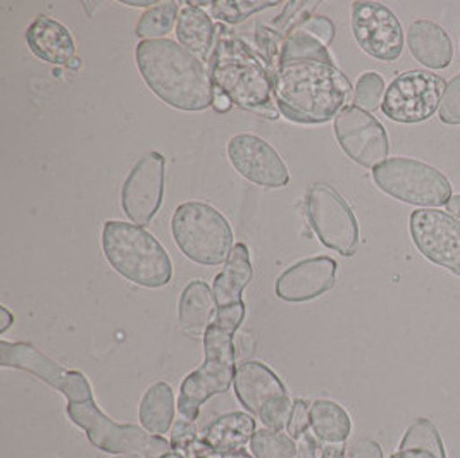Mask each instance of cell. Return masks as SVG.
<instances>
[{"mask_svg": "<svg viewBox=\"0 0 460 458\" xmlns=\"http://www.w3.org/2000/svg\"><path fill=\"white\" fill-rule=\"evenodd\" d=\"M278 110L298 125H324L347 107L350 80L333 63L315 59L279 61L271 71Z\"/></svg>", "mask_w": 460, "mask_h": 458, "instance_id": "6da1fadb", "label": "cell"}, {"mask_svg": "<svg viewBox=\"0 0 460 458\" xmlns=\"http://www.w3.org/2000/svg\"><path fill=\"white\" fill-rule=\"evenodd\" d=\"M135 59L146 86L163 102L187 112L212 105L210 71L183 45L169 39L142 40Z\"/></svg>", "mask_w": 460, "mask_h": 458, "instance_id": "7a4b0ae2", "label": "cell"}, {"mask_svg": "<svg viewBox=\"0 0 460 458\" xmlns=\"http://www.w3.org/2000/svg\"><path fill=\"white\" fill-rule=\"evenodd\" d=\"M212 84L230 95L233 104L264 119H278L272 78L264 61L236 39H219L210 59Z\"/></svg>", "mask_w": 460, "mask_h": 458, "instance_id": "3957f363", "label": "cell"}, {"mask_svg": "<svg viewBox=\"0 0 460 458\" xmlns=\"http://www.w3.org/2000/svg\"><path fill=\"white\" fill-rule=\"evenodd\" d=\"M102 249L114 271L138 286L163 288L172 277L168 251L142 226L107 221L102 229Z\"/></svg>", "mask_w": 460, "mask_h": 458, "instance_id": "277c9868", "label": "cell"}, {"mask_svg": "<svg viewBox=\"0 0 460 458\" xmlns=\"http://www.w3.org/2000/svg\"><path fill=\"white\" fill-rule=\"evenodd\" d=\"M234 333L236 328L217 319L204 336V364L183 381L178 409L180 416L195 420L202 405L212 396L226 393L234 379Z\"/></svg>", "mask_w": 460, "mask_h": 458, "instance_id": "5b68a950", "label": "cell"}, {"mask_svg": "<svg viewBox=\"0 0 460 458\" xmlns=\"http://www.w3.org/2000/svg\"><path fill=\"white\" fill-rule=\"evenodd\" d=\"M171 231L176 247L195 264L219 266L230 259L233 229L228 219L209 204H181L172 214Z\"/></svg>", "mask_w": 460, "mask_h": 458, "instance_id": "8992f818", "label": "cell"}, {"mask_svg": "<svg viewBox=\"0 0 460 458\" xmlns=\"http://www.w3.org/2000/svg\"><path fill=\"white\" fill-rule=\"evenodd\" d=\"M67 416L84 429L95 448L107 454L163 458L172 452L164 437L154 436L138 426L116 424L97 407L95 400L67 403Z\"/></svg>", "mask_w": 460, "mask_h": 458, "instance_id": "52a82bcc", "label": "cell"}, {"mask_svg": "<svg viewBox=\"0 0 460 458\" xmlns=\"http://www.w3.org/2000/svg\"><path fill=\"white\" fill-rule=\"evenodd\" d=\"M376 187L403 204L416 207H441L452 198L448 178L422 161L392 157L373 169Z\"/></svg>", "mask_w": 460, "mask_h": 458, "instance_id": "ba28073f", "label": "cell"}, {"mask_svg": "<svg viewBox=\"0 0 460 458\" xmlns=\"http://www.w3.org/2000/svg\"><path fill=\"white\" fill-rule=\"evenodd\" d=\"M234 393L240 403L266 427L283 431L292 416L293 403L281 379L257 360L243 362L234 373Z\"/></svg>", "mask_w": 460, "mask_h": 458, "instance_id": "9c48e42d", "label": "cell"}, {"mask_svg": "<svg viewBox=\"0 0 460 458\" xmlns=\"http://www.w3.org/2000/svg\"><path fill=\"white\" fill-rule=\"evenodd\" d=\"M445 80L431 71H407L386 88L381 110L395 123L416 125L428 121L443 101Z\"/></svg>", "mask_w": 460, "mask_h": 458, "instance_id": "30bf717a", "label": "cell"}, {"mask_svg": "<svg viewBox=\"0 0 460 458\" xmlns=\"http://www.w3.org/2000/svg\"><path fill=\"white\" fill-rule=\"evenodd\" d=\"M307 217L324 247L343 257L358 249V223L350 206L335 188L317 183L307 193Z\"/></svg>", "mask_w": 460, "mask_h": 458, "instance_id": "8fae6325", "label": "cell"}, {"mask_svg": "<svg viewBox=\"0 0 460 458\" xmlns=\"http://www.w3.org/2000/svg\"><path fill=\"white\" fill-rule=\"evenodd\" d=\"M0 366L37 375L67 398V403L93 400V392L84 373L69 371L28 343L0 341Z\"/></svg>", "mask_w": 460, "mask_h": 458, "instance_id": "7c38bea8", "label": "cell"}, {"mask_svg": "<svg viewBox=\"0 0 460 458\" xmlns=\"http://www.w3.org/2000/svg\"><path fill=\"white\" fill-rule=\"evenodd\" d=\"M335 137L341 150L358 166L375 169L390 154L385 126L357 105H347L336 114Z\"/></svg>", "mask_w": 460, "mask_h": 458, "instance_id": "4fadbf2b", "label": "cell"}, {"mask_svg": "<svg viewBox=\"0 0 460 458\" xmlns=\"http://www.w3.org/2000/svg\"><path fill=\"white\" fill-rule=\"evenodd\" d=\"M409 228L422 257L460 276V219L438 208H418Z\"/></svg>", "mask_w": 460, "mask_h": 458, "instance_id": "5bb4252c", "label": "cell"}, {"mask_svg": "<svg viewBox=\"0 0 460 458\" xmlns=\"http://www.w3.org/2000/svg\"><path fill=\"white\" fill-rule=\"evenodd\" d=\"M352 33L358 47L377 61H397L403 52V28L394 11L379 2L352 4Z\"/></svg>", "mask_w": 460, "mask_h": 458, "instance_id": "9a60e30c", "label": "cell"}, {"mask_svg": "<svg viewBox=\"0 0 460 458\" xmlns=\"http://www.w3.org/2000/svg\"><path fill=\"white\" fill-rule=\"evenodd\" d=\"M166 159L148 152L129 171L121 189V207L137 226H148L164 198Z\"/></svg>", "mask_w": 460, "mask_h": 458, "instance_id": "2e32d148", "label": "cell"}, {"mask_svg": "<svg viewBox=\"0 0 460 458\" xmlns=\"http://www.w3.org/2000/svg\"><path fill=\"white\" fill-rule=\"evenodd\" d=\"M228 159L245 180L264 188H285L290 172L279 154L255 135H236L228 142Z\"/></svg>", "mask_w": 460, "mask_h": 458, "instance_id": "e0dca14e", "label": "cell"}, {"mask_svg": "<svg viewBox=\"0 0 460 458\" xmlns=\"http://www.w3.org/2000/svg\"><path fill=\"white\" fill-rule=\"evenodd\" d=\"M252 276L253 269L251 251L247 245L236 243L231 251L230 259L226 260L225 269L216 276L212 285V293L217 307V321L236 330L240 328L245 317V304L242 300V293L249 286Z\"/></svg>", "mask_w": 460, "mask_h": 458, "instance_id": "ac0fdd59", "label": "cell"}, {"mask_svg": "<svg viewBox=\"0 0 460 458\" xmlns=\"http://www.w3.org/2000/svg\"><path fill=\"white\" fill-rule=\"evenodd\" d=\"M336 262L330 257H314L296 262L276 281V295L292 304L314 300L335 286Z\"/></svg>", "mask_w": 460, "mask_h": 458, "instance_id": "d6986e66", "label": "cell"}, {"mask_svg": "<svg viewBox=\"0 0 460 458\" xmlns=\"http://www.w3.org/2000/svg\"><path fill=\"white\" fill-rule=\"evenodd\" d=\"M30 50L45 63L69 66L76 57V45L71 31L54 18L37 16L26 30Z\"/></svg>", "mask_w": 460, "mask_h": 458, "instance_id": "ffe728a7", "label": "cell"}, {"mask_svg": "<svg viewBox=\"0 0 460 458\" xmlns=\"http://www.w3.org/2000/svg\"><path fill=\"white\" fill-rule=\"evenodd\" d=\"M407 45L414 59L429 69H445L454 59L450 35L431 20H418L409 26Z\"/></svg>", "mask_w": 460, "mask_h": 458, "instance_id": "44dd1931", "label": "cell"}, {"mask_svg": "<svg viewBox=\"0 0 460 458\" xmlns=\"http://www.w3.org/2000/svg\"><path fill=\"white\" fill-rule=\"evenodd\" d=\"M255 431V420L252 416L243 412H231L210 422L204 431L202 443L212 454L233 455L243 452Z\"/></svg>", "mask_w": 460, "mask_h": 458, "instance_id": "7402d4cb", "label": "cell"}, {"mask_svg": "<svg viewBox=\"0 0 460 458\" xmlns=\"http://www.w3.org/2000/svg\"><path fill=\"white\" fill-rule=\"evenodd\" d=\"M217 313L214 293L206 281H191L180 298V328L190 338H202L208 333L212 317Z\"/></svg>", "mask_w": 460, "mask_h": 458, "instance_id": "603a6c76", "label": "cell"}, {"mask_svg": "<svg viewBox=\"0 0 460 458\" xmlns=\"http://www.w3.org/2000/svg\"><path fill=\"white\" fill-rule=\"evenodd\" d=\"M176 37L180 45H183L191 54L208 57L210 48L214 47L216 28L204 9L197 7L193 2H189V5L180 11Z\"/></svg>", "mask_w": 460, "mask_h": 458, "instance_id": "cb8c5ba5", "label": "cell"}, {"mask_svg": "<svg viewBox=\"0 0 460 458\" xmlns=\"http://www.w3.org/2000/svg\"><path fill=\"white\" fill-rule=\"evenodd\" d=\"M174 418V393L168 383H155L140 401V424L154 436L168 433Z\"/></svg>", "mask_w": 460, "mask_h": 458, "instance_id": "d4e9b609", "label": "cell"}, {"mask_svg": "<svg viewBox=\"0 0 460 458\" xmlns=\"http://www.w3.org/2000/svg\"><path fill=\"white\" fill-rule=\"evenodd\" d=\"M311 427L328 445H341L350 435V417L336 401L317 400L311 405Z\"/></svg>", "mask_w": 460, "mask_h": 458, "instance_id": "484cf974", "label": "cell"}, {"mask_svg": "<svg viewBox=\"0 0 460 458\" xmlns=\"http://www.w3.org/2000/svg\"><path fill=\"white\" fill-rule=\"evenodd\" d=\"M178 20V4L159 2L157 5L146 9L140 16V22L137 24V35L144 37L146 40H159V37L168 35L172 30L174 22Z\"/></svg>", "mask_w": 460, "mask_h": 458, "instance_id": "4316f807", "label": "cell"}, {"mask_svg": "<svg viewBox=\"0 0 460 458\" xmlns=\"http://www.w3.org/2000/svg\"><path fill=\"white\" fill-rule=\"evenodd\" d=\"M251 450L255 458H296L298 455V445L290 435L270 427L255 431Z\"/></svg>", "mask_w": 460, "mask_h": 458, "instance_id": "83f0119b", "label": "cell"}, {"mask_svg": "<svg viewBox=\"0 0 460 458\" xmlns=\"http://www.w3.org/2000/svg\"><path fill=\"white\" fill-rule=\"evenodd\" d=\"M278 5V2H249V0H238V2H231V0H216L212 2V14L221 20V22H243L252 14L270 9Z\"/></svg>", "mask_w": 460, "mask_h": 458, "instance_id": "f1b7e54d", "label": "cell"}, {"mask_svg": "<svg viewBox=\"0 0 460 458\" xmlns=\"http://www.w3.org/2000/svg\"><path fill=\"white\" fill-rule=\"evenodd\" d=\"M385 93H386V88H385L383 78L377 73L369 71L358 78L354 101H356L357 107L371 112V110H376L381 107Z\"/></svg>", "mask_w": 460, "mask_h": 458, "instance_id": "f546056e", "label": "cell"}, {"mask_svg": "<svg viewBox=\"0 0 460 458\" xmlns=\"http://www.w3.org/2000/svg\"><path fill=\"white\" fill-rule=\"evenodd\" d=\"M319 2H288L285 7V13L272 24V31H276L279 37L287 39V31H295L302 22H307L305 16H309Z\"/></svg>", "mask_w": 460, "mask_h": 458, "instance_id": "4dcf8cb0", "label": "cell"}, {"mask_svg": "<svg viewBox=\"0 0 460 458\" xmlns=\"http://www.w3.org/2000/svg\"><path fill=\"white\" fill-rule=\"evenodd\" d=\"M439 121L445 125H460V75L447 84L443 101L439 105Z\"/></svg>", "mask_w": 460, "mask_h": 458, "instance_id": "1f68e13d", "label": "cell"}, {"mask_svg": "<svg viewBox=\"0 0 460 458\" xmlns=\"http://www.w3.org/2000/svg\"><path fill=\"white\" fill-rule=\"evenodd\" d=\"M309 426H311V405L304 400H296L293 403L292 416L287 426V433L293 439H300L307 433Z\"/></svg>", "mask_w": 460, "mask_h": 458, "instance_id": "d6a6232c", "label": "cell"}, {"mask_svg": "<svg viewBox=\"0 0 460 458\" xmlns=\"http://www.w3.org/2000/svg\"><path fill=\"white\" fill-rule=\"evenodd\" d=\"M296 30L314 37V39H317L321 43H324V45L333 42V39H335V24L330 22L328 18H324V16L307 18V22H302Z\"/></svg>", "mask_w": 460, "mask_h": 458, "instance_id": "836d02e7", "label": "cell"}, {"mask_svg": "<svg viewBox=\"0 0 460 458\" xmlns=\"http://www.w3.org/2000/svg\"><path fill=\"white\" fill-rule=\"evenodd\" d=\"M233 105L234 104H233L230 95L225 90H221L219 86L212 84V107L216 109V112H228Z\"/></svg>", "mask_w": 460, "mask_h": 458, "instance_id": "e575fe53", "label": "cell"}, {"mask_svg": "<svg viewBox=\"0 0 460 458\" xmlns=\"http://www.w3.org/2000/svg\"><path fill=\"white\" fill-rule=\"evenodd\" d=\"M296 458H317V445H315L314 437L311 435L305 433L304 436L300 437Z\"/></svg>", "mask_w": 460, "mask_h": 458, "instance_id": "d590c367", "label": "cell"}, {"mask_svg": "<svg viewBox=\"0 0 460 458\" xmlns=\"http://www.w3.org/2000/svg\"><path fill=\"white\" fill-rule=\"evenodd\" d=\"M352 458H381V452H379L376 443L367 441V443L358 445V448L354 452Z\"/></svg>", "mask_w": 460, "mask_h": 458, "instance_id": "8d00e7d4", "label": "cell"}, {"mask_svg": "<svg viewBox=\"0 0 460 458\" xmlns=\"http://www.w3.org/2000/svg\"><path fill=\"white\" fill-rule=\"evenodd\" d=\"M0 334L5 333L9 328H11V324L14 322V317L11 315V313L5 309V307H0Z\"/></svg>", "mask_w": 460, "mask_h": 458, "instance_id": "74e56055", "label": "cell"}, {"mask_svg": "<svg viewBox=\"0 0 460 458\" xmlns=\"http://www.w3.org/2000/svg\"><path fill=\"white\" fill-rule=\"evenodd\" d=\"M447 210H448V214H452L454 217L460 219V195H454V197L448 200Z\"/></svg>", "mask_w": 460, "mask_h": 458, "instance_id": "f35d334b", "label": "cell"}, {"mask_svg": "<svg viewBox=\"0 0 460 458\" xmlns=\"http://www.w3.org/2000/svg\"><path fill=\"white\" fill-rule=\"evenodd\" d=\"M121 4H125V5H131V7H146V5H157L159 2H152V0H146V2H142V0H121Z\"/></svg>", "mask_w": 460, "mask_h": 458, "instance_id": "ab89813d", "label": "cell"}, {"mask_svg": "<svg viewBox=\"0 0 460 458\" xmlns=\"http://www.w3.org/2000/svg\"><path fill=\"white\" fill-rule=\"evenodd\" d=\"M163 458H185L183 455H180V454H176V452H171L168 455H164Z\"/></svg>", "mask_w": 460, "mask_h": 458, "instance_id": "60d3db41", "label": "cell"}, {"mask_svg": "<svg viewBox=\"0 0 460 458\" xmlns=\"http://www.w3.org/2000/svg\"><path fill=\"white\" fill-rule=\"evenodd\" d=\"M116 458H146L142 457V455H118Z\"/></svg>", "mask_w": 460, "mask_h": 458, "instance_id": "b9f144b4", "label": "cell"}]
</instances>
